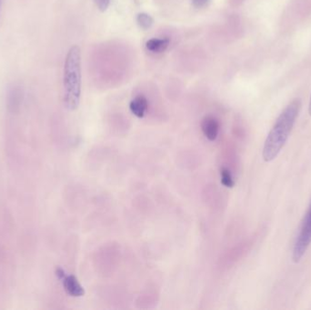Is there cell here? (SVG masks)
Returning a JSON list of instances; mask_svg holds the SVG:
<instances>
[{
	"label": "cell",
	"instance_id": "obj_1",
	"mask_svg": "<svg viewBox=\"0 0 311 310\" xmlns=\"http://www.w3.org/2000/svg\"><path fill=\"white\" fill-rule=\"evenodd\" d=\"M300 109L301 100L299 99H293L276 118V122L267 135L264 144L262 151L264 161L270 162L274 160L281 151L282 148H284Z\"/></svg>",
	"mask_w": 311,
	"mask_h": 310
},
{
	"label": "cell",
	"instance_id": "obj_2",
	"mask_svg": "<svg viewBox=\"0 0 311 310\" xmlns=\"http://www.w3.org/2000/svg\"><path fill=\"white\" fill-rule=\"evenodd\" d=\"M63 87L66 109L76 110L81 96V51L78 46L69 49L65 59Z\"/></svg>",
	"mask_w": 311,
	"mask_h": 310
},
{
	"label": "cell",
	"instance_id": "obj_3",
	"mask_svg": "<svg viewBox=\"0 0 311 310\" xmlns=\"http://www.w3.org/2000/svg\"><path fill=\"white\" fill-rule=\"evenodd\" d=\"M311 244V203L304 219L302 221L299 233L296 236L293 247L292 259L295 263H298L305 255L308 246Z\"/></svg>",
	"mask_w": 311,
	"mask_h": 310
},
{
	"label": "cell",
	"instance_id": "obj_4",
	"mask_svg": "<svg viewBox=\"0 0 311 310\" xmlns=\"http://www.w3.org/2000/svg\"><path fill=\"white\" fill-rule=\"evenodd\" d=\"M201 129L205 137L210 140L214 141L216 140L219 130V124L217 122V119L212 116H207L203 118L201 122Z\"/></svg>",
	"mask_w": 311,
	"mask_h": 310
},
{
	"label": "cell",
	"instance_id": "obj_5",
	"mask_svg": "<svg viewBox=\"0 0 311 310\" xmlns=\"http://www.w3.org/2000/svg\"><path fill=\"white\" fill-rule=\"evenodd\" d=\"M63 280V285H64L65 290L67 293L72 296H82L85 294L83 286L80 285L77 277L75 276H66Z\"/></svg>",
	"mask_w": 311,
	"mask_h": 310
},
{
	"label": "cell",
	"instance_id": "obj_6",
	"mask_svg": "<svg viewBox=\"0 0 311 310\" xmlns=\"http://www.w3.org/2000/svg\"><path fill=\"white\" fill-rule=\"evenodd\" d=\"M148 108V99L144 96H138L129 104V109L136 117L143 118Z\"/></svg>",
	"mask_w": 311,
	"mask_h": 310
},
{
	"label": "cell",
	"instance_id": "obj_7",
	"mask_svg": "<svg viewBox=\"0 0 311 310\" xmlns=\"http://www.w3.org/2000/svg\"><path fill=\"white\" fill-rule=\"evenodd\" d=\"M170 41L168 39H150L146 42V49L151 53L160 54L168 50Z\"/></svg>",
	"mask_w": 311,
	"mask_h": 310
},
{
	"label": "cell",
	"instance_id": "obj_8",
	"mask_svg": "<svg viewBox=\"0 0 311 310\" xmlns=\"http://www.w3.org/2000/svg\"><path fill=\"white\" fill-rule=\"evenodd\" d=\"M136 20H137V23L139 26V28L144 30H148V29H150L153 26V18L151 16L148 15V13H145V12L138 14Z\"/></svg>",
	"mask_w": 311,
	"mask_h": 310
},
{
	"label": "cell",
	"instance_id": "obj_9",
	"mask_svg": "<svg viewBox=\"0 0 311 310\" xmlns=\"http://www.w3.org/2000/svg\"><path fill=\"white\" fill-rule=\"evenodd\" d=\"M221 183L225 187H234V181H233L232 177H231L229 171L226 169V168H222L221 169Z\"/></svg>",
	"mask_w": 311,
	"mask_h": 310
},
{
	"label": "cell",
	"instance_id": "obj_10",
	"mask_svg": "<svg viewBox=\"0 0 311 310\" xmlns=\"http://www.w3.org/2000/svg\"><path fill=\"white\" fill-rule=\"evenodd\" d=\"M95 4L101 12H105L109 9L111 0H94Z\"/></svg>",
	"mask_w": 311,
	"mask_h": 310
},
{
	"label": "cell",
	"instance_id": "obj_11",
	"mask_svg": "<svg viewBox=\"0 0 311 310\" xmlns=\"http://www.w3.org/2000/svg\"><path fill=\"white\" fill-rule=\"evenodd\" d=\"M209 0H192L193 6L197 9H202L207 5Z\"/></svg>",
	"mask_w": 311,
	"mask_h": 310
},
{
	"label": "cell",
	"instance_id": "obj_12",
	"mask_svg": "<svg viewBox=\"0 0 311 310\" xmlns=\"http://www.w3.org/2000/svg\"><path fill=\"white\" fill-rule=\"evenodd\" d=\"M56 274H57V276L58 277L60 278V279H63L66 275H65V272L62 268H60V267H58L57 268V270H56Z\"/></svg>",
	"mask_w": 311,
	"mask_h": 310
},
{
	"label": "cell",
	"instance_id": "obj_13",
	"mask_svg": "<svg viewBox=\"0 0 311 310\" xmlns=\"http://www.w3.org/2000/svg\"><path fill=\"white\" fill-rule=\"evenodd\" d=\"M308 114H309V116L311 117V96L310 99H309V104H308Z\"/></svg>",
	"mask_w": 311,
	"mask_h": 310
}]
</instances>
